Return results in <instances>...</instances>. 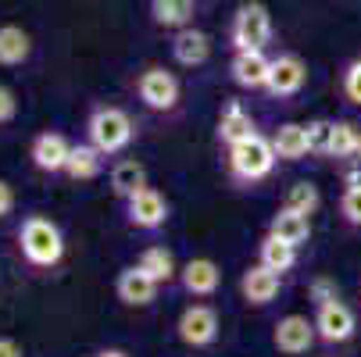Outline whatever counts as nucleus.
<instances>
[{"instance_id":"obj_1","label":"nucleus","mask_w":361,"mask_h":357,"mask_svg":"<svg viewBox=\"0 0 361 357\" xmlns=\"http://www.w3.org/2000/svg\"><path fill=\"white\" fill-rule=\"evenodd\" d=\"M18 250L32 268H54L65 258V236L50 218L29 215L18 229Z\"/></svg>"},{"instance_id":"obj_2","label":"nucleus","mask_w":361,"mask_h":357,"mask_svg":"<svg viewBox=\"0 0 361 357\" xmlns=\"http://www.w3.org/2000/svg\"><path fill=\"white\" fill-rule=\"evenodd\" d=\"M86 139L104 158H111V154H122V150L136 139V125H133V118L122 108H111L108 104V108H97L86 118Z\"/></svg>"},{"instance_id":"obj_3","label":"nucleus","mask_w":361,"mask_h":357,"mask_svg":"<svg viewBox=\"0 0 361 357\" xmlns=\"http://www.w3.org/2000/svg\"><path fill=\"white\" fill-rule=\"evenodd\" d=\"M229 175L236 179V182H262L272 168H276V146H272V139H265L262 132L257 136H250V139H243V143H236V146H229Z\"/></svg>"},{"instance_id":"obj_4","label":"nucleus","mask_w":361,"mask_h":357,"mask_svg":"<svg viewBox=\"0 0 361 357\" xmlns=\"http://www.w3.org/2000/svg\"><path fill=\"white\" fill-rule=\"evenodd\" d=\"M229 39L233 50H265L272 43V15L265 4L257 0H247V4L236 8L233 25H229Z\"/></svg>"},{"instance_id":"obj_5","label":"nucleus","mask_w":361,"mask_h":357,"mask_svg":"<svg viewBox=\"0 0 361 357\" xmlns=\"http://www.w3.org/2000/svg\"><path fill=\"white\" fill-rule=\"evenodd\" d=\"M179 93H183L179 89V79L169 68H161V65H150V68H143L136 75V96H140V104L150 108V111H158V115L179 108Z\"/></svg>"},{"instance_id":"obj_6","label":"nucleus","mask_w":361,"mask_h":357,"mask_svg":"<svg viewBox=\"0 0 361 357\" xmlns=\"http://www.w3.org/2000/svg\"><path fill=\"white\" fill-rule=\"evenodd\" d=\"M122 203H126V222L133 229H140V232H154V229H161L169 222V200H165L161 189H154V186H140Z\"/></svg>"},{"instance_id":"obj_7","label":"nucleus","mask_w":361,"mask_h":357,"mask_svg":"<svg viewBox=\"0 0 361 357\" xmlns=\"http://www.w3.org/2000/svg\"><path fill=\"white\" fill-rule=\"evenodd\" d=\"M176 336L179 343L193 346V350H204L219 339V315L212 303H190V308L179 315L176 322Z\"/></svg>"},{"instance_id":"obj_8","label":"nucleus","mask_w":361,"mask_h":357,"mask_svg":"<svg viewBox=\"0 0 361 357\" xmlns=\"http://www.w3.org/2000/svg\"><path fill=\"white\" fill-rule=\"evenodd\" d=\"M315 329H319V339L333 346V343H347L354 336L357 318L340 296H329V300L315 303Z\"/></svg>"},{"instance_id":"obj_9","label":"nucleus","mask_w":361,"mask_h":357,"mask_svg":"<svg viewBox=\"0 0 361 357\" xmlns=\"http://www.w3.org/2000/svg\"><path fill=\"white\" fill-rule=\"evenodd\" d=\"M319 339V329H315V318L307 315H283L272 329V343L279 353H290V357H300L315 346Z\"/></svg>"},{"instance_id":"obj_10","label":"nucleus","mask_w":361,"mask_h":357,"mask_svg":"<svg viewBox=\"0 0 361 357\" xmlns=\"http://www.w3.org/2000/svg\"><path fill=\"white\" fill-rule=\"evenodd\" d=\"M158 289H161V282L154 275H147L140 265H129L115 275V293L126 308H150L158 300Z\"/></svg>"},{"instance_id":"obj_11","label":"nucleus","mask_w":361,"mask_h":357,"mask_svg":"<svg viewBox=\"0 0 361 357\" xmlns=\"http://www.w3.org/2000/svg\"><path fill=\"white\" fill-rule=\"evenodd\" d=\"M304 86H307V65H304L297 54H279V58H272V72H269L265 93L286 100V96H297Z\"/></svg>"},{"instance_id":"obj_12","label":"nucleus","mask_w":361,"mask_h":357,"mask_svg":"<svg viewBox=\"0 0 361 357\" xmlns=\"http://www.w3.org/2000/svg\"><path fill=\"white\" fill-rule=\"evenodd\" d=\"M272 72V58H265V50H236L229 61V79L240 89H265Z\"/></svg>"},{"instance_id":"obj_13","label":"nucleus","mask_w":361,"mask_h":357,"mask_svg":"<svg viewBox=\"0 0 361 357\" xmlns=\"http://www.w3.org/2000/svg\"><path fill=\"white\" fill-rule=\"evenodd\" d=\"M279 289H283V275L265 268L262 261L240 275V293H243V300L250 303V308H265V303H272L279 296Z\"/></svg>"},{"instance_id":"obj_14","label":"nucleus","mask_w":361,"mask_h":357,"mask_svg":"<svg viewBox=\"0 0 361 357\" xmlns=\"http://www.w3.org/2000/svg\"><path fill=\"white\" fill-rule=\"evenodd\" d=\"M68 154H72V143H68L61 132H39V136L32 139V146H29L32 165H36L39 172H47V175L65 172Z\"/></svg>"},{"instance_id":"obj_15","label":"nucleus","mask_w":361,"mask_h":357,"mask_svg":"<svg viewBox=\"0 0 361 357\" xmlns=\"http://www.w3.org/2000/svg\"><path fill=\"white\" fill-rule=\"evenodd\" d=\"M179 286L190 296H215L219 286H222V268L212 258H190L179 268Z\"/></svg>"},{"instance_id":"obj_16","label":"nucleus","mask_w":361,"mask_h":357,"mask_svg":"<svg viewBox=\"0 0 361 357\" xmlns=\"http://www.w3.org/2000/svg\"><path fill=\"white\" fill-rule=\"evenodd\" d=\"M172 58H176V65H183V68L208 65V58H212V36L200 32V29H193V25L172 32Z\"/></svg>"},{"instance_id":"obj_17","label":"nucleus","mask_w":361,"mask_h":357,"mask_svg":"<svg viewBox=\"0 0 361 357\" xmlns=\"http://www.w3.org/2000/svg\"><path fill=\"white\" fill-rule=\"evenodd\" d=\"M250 136H257V122L250 118V111L240 104V100H229V104L222 108V115H219V139L226 146H236Z\"/></svg>"},{"instance_id":"obj_18","label":"nucleus","mask_w":361,"mask_h":357,"mask_svg":"<svg viewBox=\"0 0 361 357\" xmlns=\"http://www.w3.org/2000/svg\"><path fill=\"white\" fill-rule=\"evenodd\" d=\"M272 146H276V158L279 161H300L312 154V143H307V125L297 122H283L272 132Z\"/></svg>"},{"instance_id":"obj_19","label":"nucleus","mask_w":361,"mask_h":357,"mask_svg":"<svg viewBox=\"0 0 361 357\" xmlns=\"http://www.w3.org/2000/svg\"><path fill=\"white\" fill-rule=\"evenodd\" d=\"M32 58V36L22 25H0V68H18Z\"/></svg>"},{"instance_id":"obj_20","label":"nucleus","mask_w":361,"mask_h":357,"mask_svg":"<svg viewBox=\"0 0 361 357\" xmlns=\"http://www.w3.org/2000/svg\"><path fill=\"white\" fill-rule=\"evenodd\" d=\"M193 15H197V0H150V18L161 29L179 32L193 25Z\"/></svg>"},{"instance_id":"obj_21","label":"nucleus","mask_w":361,"mask_h":357,"mask_svg":"<svg viewBox=\"0 0 361 357\" xmlns=\"http://www.w3.org/2000/svg\"><path fill=\"white\" fill-rule=\"evenodd\" d=\"M269 232H276L279 239L293 243V246H304L312 239V215H300V211H290V208H279L269 222Z\"/></svg>"},{"instance_id":"obj_22","label":"nucleus","mask_w":361,"mask_h":357,"mask_svg":"<svg viewBox=\"0 0 361 357\" xmlns=\"http://www.w3.org/2000/svg\"><path fill=\"white\" fill-rule=\"evenodd\" d=\"M257 261H262L265 268H272V272H279V275H286L297 265V246L279 239L276 232H265L262 243H257Z\"/></svg>"},{"instance_id":"obj_23","label":"nucleus","mask_w":361,"mask_h":357,"mask_svg":"<svg viewBox=\"0 0 361 357\" xmlns=\"http://www.w3.org/2000/svg\"><path fill=\"white\" fill-rule=\"evenodd\" d=\"M136 265H140L147 275L158 279L161 286H165V282H172V279H179L176 253H172L169 246H161V243H150V246H143V250H140V258H136Z\"/></svg>"},{"instance_id":"obj_24","label":"nucleus","mask_w":361,"mask_h":357,"mask_svg":"<svg viewBox=\"0 0 361 357\" xmlns=\"http://www.w3.org/2000/svg\"><path fill=\"white\" fill-rule=\"evenodd\" d=\"M100 168H104V154L86 139V143H75L72 154H68V165H65V175L75 179V182H90L100 175Z\"/></svg>"},{"instance_id":"obj_25","label":"nucleus","mask_w":361,"mask_h":357,"mask_svg":"<svg viewBox=\"0 0 361 357\" xmlns=\"http://www.w3.org/2000/svg\"><path fill=\"white\" fill-rule=\"evenodd\" d=\"M140 186H147V168L136 161V158H126V161H118L115 168H111V193L115 196H129V193H136Z\"/></svg>"},{"instance_id":"obj_26","label":"nucleus","mask_w":361,"mask_h":357,"mask_svg":"<svg viewBox=\"0 0 361 357\" xmlns=\"http://www.w3.org/2000/svg\"><path fill=\"white\" fill-rule=\"evenodd\" d=\"M319 203H322V193H319V186H315V182H307V179H300V182H293V186L286 189L283 208H290V211H300V215H315V211H319Z\"/></svg>"},{"instance_id":"obj_27","label":"nucleus","mask_w":361,"mask_h":357,"mask_svg":"<svg viewBox=\"0 0 361 357\" xmlns=\"http://www.w3.org/2000/svg\"><path fill=\"white\" fill-rule=\"evenodd\" d=\"M361 132L354 122H333V139H329V158H357Z\"/></svg>"},{"instance_id":"obj_28","label":"nucleus","mask_w":361,"mask_h":357,"mask_svg":"<svg viewBox=\"0 0 361 357\" xmlns=\"http://www.w3.org/2000/svg\"><path fill=\"white\" fill-rule=\"evenodd\" d=\"M329 139H333V122L329 118L307 122V143H312V154H329Z\"/></svg>"},{"instance_id":"obj_29","label":"nucleus","mask_w":361,"mask_h":357,"mask_svg":"<svg viewBox=\"0 0 361 357\" xmlns=\"http://www.w3.org/2000/svg\"><path fill=\"white\" fill-rule=\"evenodd\" d=\"M340 215L347 225H361V182H350L340 196Z\"/></svg>"},{"instance_id":"obj_30","label":"nucleus","mask_w":361,"mask_h":357,"mask_svg":"<svg viewBox=\"0 0 361 357\" xmlns=\"http://www.w3.org/2000/svg\"><path fill=\"white\" fill-rule=\"evenodd\" d=\"M340 89H343V96L350 100V104L361 108V58H354V61L343 68V75H340Z\"/></svg>"},{"instance_id":"obj_31","label":"nucleus","mask_w":361,"mask_h":357,"mask_svg":"<svg viewBox=\"0 0 361 357\" xmlns=\"http://www.w3.org/2000/svg\"><path fill=\"white\" fill-rule=\"evenodd\" d=\"M18 118V96L11 86H0V125H11Z\"/></svg>"},{"instance_id":"obj_32","label":"nucleus","mask_w":361,"mask_h":357,"mask_svg":"<svg viewBox=\"0 0 361 357\" xmlns=\"http://www.w3.org/2000/svg\"><path fill=\"white\" fill-rule=\"evenodd\" d=\"M15 211V189L8 179H0V218H8Z\"/></svg>"},{"instance_id":"obj_33","label":"nucleus","mask_w":361,"mask_h":357,"mask_svg":"<svg viewBox=\"0 0 361 357\" xmlns=\"http://www.w3.org/2000/svg\"><path fill=\"white\" fill-rule=\"evenodd\" d=\"M0 357H25V350L11 336H0Z\"/></svg>"},{"instance_id":"obj_34","label":"nucleus","mask_w":361,"mask_h":357,"mask_svg":"<svg viewBox=\"0 0 361 357\" xmlns=\"http://www.w3.org/2000/svg\"><path fill=\"white\" fill-rule=\"evenodd\" d=\"M97 357H129V353H126V350H115V346H108V350H100Z\"/></svg>"},{"instance_id":"obj_35","label":"nucleus","mask_w":361,"mask_h":357,"mask_svg":"<svg viewBox=\"0 0 361 357\" xmlns=\"http://www.w3.org/2000/svg\"><path fill=\"white\" fill-rule=\"evenodd\" d=\"M354 161H357V165H361V146H357V158H354Z\"/></svg>"}]
</instances>
